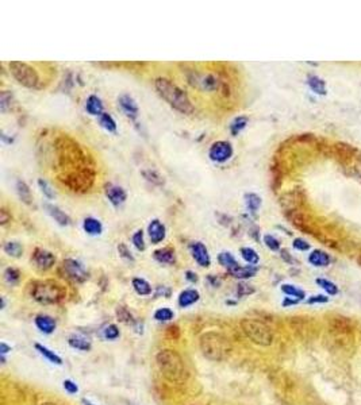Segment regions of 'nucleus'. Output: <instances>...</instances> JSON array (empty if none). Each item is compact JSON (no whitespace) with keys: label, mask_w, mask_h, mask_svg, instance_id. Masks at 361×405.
<instances>
[{"label":"nucleus","mask_w":361,"mask_h":405,"mask_svg":"<svg viewBox=\"0 0 361 405\" xmlns=\"http://www.w3.org/2000/svg\"><path fill=\"white\" fill-rule=\"evenodd\" d=\"M16 193L18 197L22 203L30 205L33 203V196H31V190H30L29 185L26 184L23 180L16 181Z\"/></svg>","instance_id":"5701e85b"},{"label":"nucleus","mask_w":361,"mask_h":405,"mask_svg":"<svg viewBox=\"0 0 361 405\" xmlns=\"http://www.w3.org/2000/svg\"><path fill=\"white\" fill-rule=\"evenodd\" d=\"M5 308V298L1 297V309H4Z\"/></svg>","instance_id":"052dcab7"},{"label":"nucleus","mask_w":361,"mask_h":405,"mask_svg":"<svg viewBox=\"0 0 361 405\" xmlns=\"http://www.w3.org/2000/svg\"><path fill=\"white\" fill-rule=\"evenodd\" d=\"M157 365L162 376L171 382H183L187 380V369L181 356L173 350H162L157 354Z\"/></svg>","instance_id":"7ed1b4c3"},{"label":"nucleus","mask_w":361,"mask_h":405,"mask_svg":"<svg viewBox=\"0 0 361 405\" xmlns=\"http://www.w3.org/2000/svg\"><path fill=\"white\" fill-rule=\"evenodd\" d=\"M127 405H137L136 403H133V401H127Z\"/></svg>","instance_id":"680f3d73"},{"label":"nucleus","mask_w":361,"mask_h":405,"mask_svg":"<svg viewBox=\"0 0 361 405\" xmlns=\"http://www.w3.org/2000/svg\"><path fill=\"white\" fill-rule=\"evenodd\" d=\"M191 254L192 258L195 259V262L202 268H209L211 265V257L209 254V250L202 242H192L190 244Z\"/></svg>","instance_id":"9b49d317"},{"label":"nucleus","mask_w":361,"mask_h":405,"mask_svg":"<svg viewBox=\"0 0 361 405\" xmlns=\"http://www.w3.org/2000/svg\"><path fill=\"white\" fill-rule=\"evenodd\" d=\"M186 279L187 281H190L191 284H195L198 283V274L195 273V272H192V270H187L186 272Z\"/></svg>","instance_id":"864d4df0"},{"label":"nucleus","mask_w":361,"mask_h":405,"mask_svg":"<svg viewBox=\"0 0 361 405\" xmlns=\"http://www.w3.org/2000/svg\"><path fill=\"white\" fill-rule=\"evenodd\" d=\"M63 388L65 389V392H68L69 395H76L78 392V386L76 382L71 380H65L63 382Z\"/></svg>","instance_id":"09e8293b"},{"label":"nucleus","mask_w":361,"mask_h":405,"mask_svg":"<svg viewBox=\"0 0 361 405\" xmlns=\"http://www.w3.org/2000/svg\"><path fill=\"white\" fill-rule=\"evenodd\" d=\"M147 235L153 244L161 243L166 236V229L162 222L158 219H153L147 226Z\"/></svg>","instance_id":"4468645a"},{"label":"nucleus","mask_w":361,"mask_h":405,"mask_svg":"<svg viewBox=\"0 0 361 405\" xmlns=\"http://www.w3.org/2000/svg\"><path fill=\"white\" fill-rule=\"evenodd\" d=\"M244 199L245 205H246L248 211H249L252 215H256V212H257V211L260 210V207H261V197H260L257 193L250 192V193H245Z\"/></svg>","instance_id":"cd10ccee"},{"label":"nucleus","mask_w":361,"mask_h":405,"mask_svg":"<svg viewBox=\"0 0 361 405\" xmlns=\"http://www.w3.org/2000/svg\"><path fill=\"white\" fill-rule=\"evenodd\" d=\"M45 210H46V212L49 214L52 218L54 219V222L57 223V225L63 226V227H67V226L71 225V218H69L68 214H65L60 207H57V205L54 204H49V203H46V204L44 205Z\"/></svg>","instance_id":"2eb2a0df"},{"label":"nucleus","mask_w":361,"mask_h":405,"mask_svg":"<svg viewBox=\"0 0 361 405\" xmlns=\"http://www.w3.org/2000/svg\"><path fill=\"white\" fill-rule=\"evenodd\" d=\"M330 255L325 253L323 250H312L311 254L308 255V262L312 266H317V268H325L330 264Z\"/></svg>","instance_id":"4be33fe9"},{"label":"nucleus","mask_w":361,"mask_h":405,"mask_svg":"<svg viewBox=\"0 0 361 405\" xmlns=\"http://www.w3.org/2000/svg\"><path fill=\"white\" fill-rule=\"evenodd\" d=\"M34 322L39 331L42 332V334H46V335L53 334L56 331V327H57L56 320L52 316H49V315H38V316L35 317Z\"/></svg>","instance_id":"dca6fc26"},{"label":"nucleus","mask_w":361,"mask_h":405,"mask_svg":"<svg viewBox=\"0 0 361 405\" xmlns=\"http://www.w3.org/2000/svg\"><path fill=\"white\" fill-rule=\"evenodd\" d=\"M160 294H162V296H165V297H169V294H171V290H169V289L166 288V287H161V285H160V287H157L156 296H157V297H158Z\"/></svg>","instance_id":"6e6d98bb"},{"label":"nucleus","mask_w":361,"mask_h":405,"mask_svg":"<svg viewBox=\"0 0 361 405\" xmlns=\"http://www.w3.org/2000/svg\"><path fill=\"white\" fill-rule=\"evenodd\" d=\"M292 246L293 249L299 250V251H307V250H310V243H307L303 238H295L292 242Z\"/></svg>","instance_id":"de8ad7c7"},{"label":"nucleus","mask_w":361,"mask_h":405,"mask_svg":"<svg viewBox=\"0 0 361 405\" xmlns=\"http://www.w3.org/2000/svg\"><path fill=\"white\" fill-rule=\"evenodd\" d=\"M132 285L134 290H136V293L140 294V296H149V294H151V287L146 280L136 277V279H133Z\"/></svg>","instance_id":"c756f323"},{"label":"nucleus","mask_w":361,"mask_h":405,"mask_svg":"<svg viewBox=\"0 0 361 405\" xmlns=\"http://www.w3.org/2000/svg\"><path fill=\"white\" fill-rule=\"evenodd\" d=\"M200 298V293L196 289H184L183 292L179 294V300L177 303L181 308H188L198 303Z\"/></svg>","instance_id":"f3484780"},{"label":"nucleus","mask_w":361,"mask_h":405,"mask_svg":"<svg viewBox=\"0 0 361 405\" xmlns=\"http://www.w3.org/2000/svg\"><path fill=\"white\" fill-rule=\"evenodd\" d=\"M264 243L271 251H280V242L274 235H264Z\"/></svg>","instance_id":"37998d69"},{"label":"nucleus","mask_w":361,"mask_h":405,"mask_svg":"<svg viewBox=\"0 0 361 405\" xmlns=\"http://www.w3.org/2000/svg\"><path fill=\"white\" fill-rule=\"evenodd\" d=\"M200 350L211 361H222L229 355L230 345L227 339L218 332H207L200 338Z\"/></svg>","instance_id":"20e7f679"},{"label":"nucleus","mask_w":361,"mask_h":405,"mask_svg":"<svg viewBox=\"0 0 361 405\" xmlns=\"http://www.w3.org/2000/svg\"><path fill=\"white\" fill-rule=\"evenodd\" d=\"M102 99L98 98L96 95H89L85 100V111L92 116H100L104 111Z\"/></svg>","instance_id":"a211bd4d"},{"label":"nucleus","mask_w":361,"mask_h":405,"mask_svg":"<svg viewBox=\"0 0 361 405\" xmlns=\"http://www.w3.org/2000/svg\"><path fill=\"white\" fill-rule=\"evenodd\" d=\"M142 176L145 177L149 182H151V184H154V185H157V186L164 185V182H165L164 177H162L158 172L151 171V169L142 172Z\"/></svg>","instance_id":"f704fd0d"},{"label":"nucleus","mask_w":361,"mask_h":405,"mask_svg":"<svg viewBox=\"0 0 361 405\" xmlns=\"http://www.w3.org/2000/svg\"><path fill=\"white\" fill-rule=\"evenodd\" d=\"M154 87H156L158 95L173 110L179 111L180 114H184V115H190V114L194 113L195 107H194V104L188 98V95L183 89L179 88L176 84L172 83L171 80L162 77L157 78L154 81Z\"/></svg>","instance_id":"f257e3e1"},{"label":"nucleus","mask_w":361,"mask_h":405,"mask_svg":"<svg viewBox=\"0 0 361 405\" xmlns=\"http://www.w3.org/2000/svg\"><path fill=\"white\" fill-rule=\"evenodd\" d=\"M104 195L114 207H121L127 199L126 190L123 189L122 186H118L115 184H106Z\"/></svg>","instance_id":"f8f14e48"},{"label":"nucleus","mask_w":361,"mask_h":405,"mask_svg":"<svg viewBox=\"0 0 361 405\" xmlns=\"http://www.w3.org/2000/svg\"><path fill=\"white\" fill-rule=\"evenodd\" d=\"M239 253H241L242 259H244L248 265H253V266H256V265L260 262L259 254L256 253V250L252 249V247H242V249L239 250Z\"/></svg>","instance_id":"2f4dec72"},{"label":"nucleus","mask_w":361,"mask_h":405,"mask_svg":"<svg viewBox=\"0 0 361 405\" xmlns=\"http://www.w3.org/2000/svg\"><path fill=\"white\" fill-rule=\"evenodd\" d=\"M207 280H209V283H210V285L213 287V288H218V287L220 285V279L215 277V276H213V274H209Z\"/></svg>","instance_id":"5fc2aeb1"},{"label":"nucleus","mask_w":361,"mask_h":405,"mask_svg":"<svg viewBox=\"0 0 361 405\" xmlns=\"http://www.w3.org/2000/svg\"><path fill=\"white\" fill-rule=\"evenodd\" d=\"M99 124L102 128H104L107 132H117L118 126L115 119L107 113H103L100 116H99Z\"/></svg>","instance_id":"7c9ffc66"},{"label":"nucleus","mask_w":361,"mask_h":405,"mask_svg":"<svg viewBox=\"0 0 361 405\" xmlns=\"http://www.w3.org/2000/svg\"><path fill=\"white\" fill-rule=\"evenodd\" d=\"M307 85L310 87V89H311L314 93L321 95V96H325V95H326V84H325V81H323L321 77L314 76V74L308 76Z\"/></svg>","instance_id":"a878e982"},{"label":"nucleus","mask_w":361,"mask_h":405,"mask_svg":"<svg viewBox=\"0 0 361 405\" xmlns=\"http://www.w3.org/2000/svg\"><path fill=\"white\" fill-rule=\"evenodd\" d=\"M12 350V347L8 346L5 342L0 343V355H5L7 352H10Z\"/></svg>","instance_id":"4d7b16f0"},{"label":"nucleus","mask_w":361,"mask_h":405,"mask_svg":"<svg viewBox=\"0 0 361 405\" xmlns=\"http://www.w3.org/2000/svg\"><path fill=\"white\" fill-rule=\"evenodd\" d=\"M60 272L63 273L65 279L71 280L72 283L76 284H83L88 279V272L85 270L83 264L73 258L64 259L63 264L60 266Z\"/></svg>","instance_id":"0eeeda50"},{"label":"nucleus","mask_w":361,"mask_h":405,"mask_svg":"<svg viewBox=\"0 0 361 405\" xmlns=\"http://www.w3.org/2000/svg\"><path fill=\"white\" fill-rule=\"evenodd\" d=\"M218 262H219L220 266H223L227 272L233 270L237 266H239L238 261L234 258V255L229 251H222V253L218 254Z\"/></svg>","instance_id":"bb28decb"},{"label":"nucleus","mask_w":361,"mask_h":405,"mask_svg":"<svg viewBox=\"0 0 361 405\" xmlns=\"http://www.w3.org/2000/svg\"><path fill=\"white\" fill-rule=\"evenodd\" d=\"M83 230L91 236H98L103 232V225L102 222L96 218L88 216L83 220Z\"/></svg>","instance_id":"412c9836"},{"label":"nucleus","mask_w":361,"mask_h":405,"mask_svg":"<svg viewBox=\"0 0 361 405\" xmlns=\"http://www.w3.org/2000/svg\"><path fill=\"white\" fill-rule=\"evenodd\" d=\"M241 327L245 335L249 338L250 341L260 346H269L274 342V334L271 328L264 324V323L254 320V319H244L241 322Z\"/></svg>","instance_id":"39448f33"},{"label":"nucleus","mask_w":361,"mask_h":405,"mask_svg":"<svg viewBox=\"0 0 361 405\" xmlns=\"http://www.w3.org/2000/svg\"><path fill=\"white\" fill-rule=\"evenodd\" d=\"M118 104L119 107L122 110V113L126 115L129 119L132 120H136L138 117V114H140V110H138V106L136 100L130 96V95H122L119 96L118 99Z\"/></svg>","instance_id":"ddd939ff"},{"label":"nucleus","mask_w":361,"mask_h":405,"mask_svg":"<svg viewBox=\"0 0 361 405\" xmlns=\"http://www.w3.org/2000/svg\"><path fill=\"white\" fill-rule=\"evenodd\" d=\"M117 316L121 322L126 323V324H133V323H134V320H133V315L129 312L125 307L117 308Z\"/></svg>","instance_id":"c03bdc74"},{"label":"nucleus","mask_w":361,"mask_h":405,"mask_svg":"<svg viewBox=\"0 0 361 405\" xmlns=\"http://www.w3.org/2000/svg\"><path fill=\"white\" fill-rule=\"evenodd\" d=\"M254 293V288L252 285H248L245 283H239L237 285V296L238 297H244V296H248V294H252Z\"/></svg>","instance_id":"a18cd8bd"},{"label":"nucleus","mask_w":361,"mask_h":405,"mask_svg":"<svg viewBox=\"0 0 361 405\" xmlns=\"http://www.w3.org/2000/svg\"><path fill=\"white\" fill-rule=\"evenodd\" d=\"M38 186H39V189H41V192L44 193V196L46 197V199H49V200H53L54 197H56L54 189H52V186L49 185V182H48L46 180H44V178H39V180H38Z\"/></svg>","instance_id":"79ce46f5"},{"label":"nucleus","mask_w":361,"mask_h":405,"mask_svg":"<svg viewBox=\"0 0 361 405\" xmlns=\"http://www.w3.org/2000/svg\"><path fill=\"white\" fill-rule=\"evenodd\" d=\"M119 335H121V332H119L117 324H108L103 330V337L106 338L107 341H115V339L119 338Z\"/></svg>","instance_id":"ea45409f"},{"label":"nucleus","mask_w":361,"mask_h":405,"mask_svg":"<svg viewBox=\"0 0 361 405\" xmlns=\"http://www.w3.org/2000/svg\"><path fill=\"white\" fill-rule=\"evenodd\" d=\"M190 83L196 88L203 89V91H215L219 88L220 81L215 77L214 74H199L194 73L192 77H188Z\"/></svg>","instance_id":"9d476101"},{"label":"nucleus","mask_w":361,"mask_h":405,"mask_svg":"<svg viewBox=\"0 0 361 405\" xmlns=\"http://www.w3.org/2000/svg\"><path fill=\"white\" fill-rule=\"evenodd\" d=\"M68 343L72 348H76V350H80V351H89L92 348V345L87 338L80 337V335H72L68 339Z\"/></svg>","instance_id":"393cba45"},{"label":"nucleus","mask_w":361,"mask_h":405,"mask_svg":"<svg viewBox=\"0 0 361 405\" xmlns=\"http://www.w3.org/2000/svg\"><path fill=\"white\" fill-rule=\"evenodd\" d=\"M298 303H299V300H296V298L287 297L283 301V307H289V305H295V304H298Z\"/></svg>","instance_id":"13d9d810"},{"label":"nucleus","mask_w":361,"mask_h":405,"mask_svg":"<svg viewBox=\"0 0 361 405\" xmlns=\"http://www.w3.org/2000/svg\"><path fill=\"white\" fill-rule=\"evenodd\" d=\"M282 292H283L284 294L289 296V297L296 298V300H299V301L306 297V293H304V290L296 288L295 285H291V284H283V285H282Z\"/></svg>","instance_id":"473e14b6"},{"label":"nucleus","mask_w":361,"mask_h":405,"mask_svg":"<svg viewBox=\"0 0 361 405\" xmlns=\"http://www.w3.org/2000/svg\"><path fill=\"white\" fill-rule=\"evenodd\" d=\"M42 405H56V404H53V403H45V404H42Z\"/></svg>","instance_id":"e2e57ef3"},{"label":"nucleus","mask_w":361,"mask_h":405,"mask_svg":"<svg viewBox=\"0 0 361 405\" xmlns=\"http://www.w3.org/2000/svg\"><path fill=\"white\" fill-rule=\"evenodd\" d=\"M11 102H12V95L8 91H3L0 93V111L7 113L11 108V104H12Z\"/></svg>","instance_id":"a19ab883"},{"label":"nucleus","mask_w":361,"mask_h":405,"mask_svg":"<svg viewBox=\"0 0 361 405\" xmlns=\"http://www.w3.org/2000/svg\"><path fill=\"white\" fill-rule=\"evenodd\" d=\"M31 262L35 265V268H38L39 270H49L56 264V255L52 251L37 247L34 250V253L31 255Z\"/></svg>","instance_id":"1a4fd4ad"},{"label":"nucleus","mask_w":361,"mask_h":405,"mask_svg":"<svg viewBox=\"0 0 361 405\" xmlns=\"http://www.w3.org/2000/svg\"><path fill=\"white\" fill-rule=\"evenodd\" d=\"M3 250L7 255H10L12 258H19L20 255L23 254V246L16 242V240H8L5 242L3 246Z\"/></svg>","instance_id":"c85d7f7f"},{"label":"nucleus","mask_w":361,"mask_h":405,"mask_svg":"<svg viewBox=\"0 0 361 405\" xmlns=\"http://www.w3.org/2000/svg\"><path fill=\"white\" fill-rule=\"evenodd\" d=\"M81 403H83V405H95V404H92V403H91L89 400H87V399H83Z\"/></svg>","instance_id":"bf43d9fd"},{"label":"nucleus","mask_w":361,"mask_h":405,"mask_svg":"<svg viewBox=\"0 0 361 405\" xmlns=\"http://www.w3.org/2000/svg\"><path fill=\"white\" fill-rule=\"evenodd\" d=\"M317 284L327 293V294H330V296H334V294L338 293V287H337L334 283H332V281H329V280L318 279Z\"/></svg>","instance_id":"58836bf2"},{"label":"nucleus","mask_w":361,"mask_h":405,"mask_svg":"<svg viewBox=\"0 0 361 405\" xmlns=\"http://www.w3.org/2000/svg\"><path fill=\"white\" fill-rule=\"evenodd\" d=\"M248 122H249V120H248V117L246 116L234 117L229 126L231 135H238L239 132L242 131V130H245V127L248 126Z\"/></svg>","instance_id":"72a5a7b5"},{"label":"nucleus","mask_w":361,"mask_h":405,"mask_svg":"<svg viewBox=\"0 0 361 405\" xmlns=\"http://www.w3.org/2000/svg\"><path fill=\"white\" fill-rule=\"evenodd\" d=\"M234 149L227 141H217L210 146L209 158L215 164H224L233 157Z\"/></svg>","instance_id":"6e6552de"},{"label":"nucleus","mask_w":361,"mask_h":405,"mask_svg":"<svg viewBox=\"0 0 361 405\" xmlns=\"http://www.w3.org/2000/svg\"><path fill=\"white\" fill-rule=\"evenodd\" d=\"M35 350L41 354V355L44 356V358H46L48 361L52 362V363H54V365H59V366H61L63 365V359H61V356L57 355L56 352L52 351L50 348H48L46 346H44V345H39V343H35L34 345Z\"/></svg>","instance_id":"b1692460"},{"label":"nucleus","mask_w":361,"mask_h":405,"mask_svg":"<svg viewBox=\"0 0 361 405\" xmlns=\"http://www.w3.org/2000/svg\"><path fill=\"white\" fill-rule=\"evenodd\" d=\"M153 257L157 262L164 265H173L176 262L175 249H172V247H162V249L156 250L153 253Z\"/></svg>","instance_id":"aec40b11"},{"label":"nucleus","mask_w":361,"mask_h":405,"mask_svg":"<svg viewBox=\"0 0 361 405\" xmlns=\"http://www.w3.org/2000/svg\"><path fill=\"white\" fill-rule=\"evenodd\" d=\"M10 66L11 74L14 78L26 88H37L39 84L38 73L35 72L33 66H30L29 63L19 62V61H12L8 63Z\"/></svg>","instance_id":"423d86ee"},{"label":"nucleus","mask_w":361,"mask_h":405,"mask_svg":"<svg viewBox=\"0 0 361 405\" xmlns=\"http://www.w3.org/2000/svg\"><path fill=\"white\" fill-rule=\"evenodd\" d=\"M10 220H11L10 214L7 212V210H5V208H1V210H0V225H1V226L7 225V223H8Z\"/></svg>","instance_id":"3c124183"},{"label":"nucleus","mask_w":361,"mask_h":405,"mask_svg":"<svg viewBox=\"0 0 361 405\" xmlns=\"http://www.w3.org/2000/svg\"><path fill=\"white\" fill-rule=\"evenodd\" d=\"M20 280V272L16 268H7L4 270V281L8 285H16Z\"/></svg>","instance_id":"c9c22d12"},{"label":"nucleus","mask_w":361,"mask_h":405,"mask_svg":"<svg viewBox=\"0 0 361 405\" xmlns=\"http://www.w3.org/2000/svg\"><path fill=\"white\" fill-rule=\"evenodd\" d=\"M329 297L323 296V294H317V296H311L307 300V304H318V303H327Z\"/></svg>","instance_id":"8fccbe9b"},{"label":"nucleus","mask_w":361,"mask_h":405,"mask_svg":"<svg viewBox=\"0 0 361 405\" xmlns=\"http://www.w3.org/2000/svg\"><path fill=\"white\" fill-rule=\"evenodd\" d=\"M280 255H282V258H283L287 264H293V262H295V259L291 257V254L288 253V250L286 249L280 250Z\"/></svg>","instance_id":"603ef678"},{"label":"nucleus","mask_w":361,"mask_h":405,"mask_svg":"<svg viewBox=\"0 0 361 405\" xmlns=\"http://www.w3.org/2000/svg\"><path fill=\"white\" fill-rule=\"evenodd\" d=\"M175 317V312L172 311V309H169V308H158L156 312H154V319H156L157 322H169V320H172Z\"/></svg>","instance_id":"e433bc0d"},{"label":"nucleus","mask_w":361,"mask_h":405,"mask_svg":"<svg viewBox=\"0 0 361 405\" xmlns=\"http://www.w3.org/2000/svg\"><path fill=\"white\" fill-rule=\"evenodd\" d=\"M118 253H119V255H121L123 259H126V261H132V262L134 261V257H133L132 251L129 250V247H127L125 243L118 244Z\"/></svg>","instance_id":"49530a36"},{"label":"nucleus","mask_w":361,"mask_h":405,"mask_svg":"<svg viewBox=\"0 0 361 405\" xmlns=\"http://www.w3.org/2000/svg\"><path fill=\"white\" fill-rule=\"evenodd\" d=\"M30 294L33 300L44 305L59 304L67 297V289L63 284L54 280H41L31 285Z\"/></svg>","instance_id":"f03ea898"},{"label":"nucleus","mask_w":361,"mask_h":405,"mask_svg":"<svg viewBox=\"0 0 361 405\" xmlns=\"http://www.w3.org/2000/svg\"><path fill=\"white\" fill-rule=\"evenodd\" d=\"M132 242L134 244V247L138 251H144L146 249V244H145V236H144V231L142 230H137L132 236Z\"/></svg>","instance_id":"4c0bfd02"},{"label":"nucleus","mask_w":361,"mask_h":405,"mask_svg":"<svg viewBox=\"0 0 361 405\" xmlns=\"http://www.w3.org/2000/svg\"><path fill=\"white\" fill-rule=\"evenodd\" d=\"M257 272H259V268H257V266H253V265L241 266V265H239V266H237V268L233 269V270H230L229 274L231 277H234V279L248 280L254 277V276L257 274Z\"/></svg>","instance_id":"6ab92c4d"}]
</instances>
